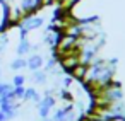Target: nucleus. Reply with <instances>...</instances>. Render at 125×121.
Wrapping results in <instances>:
<instances>
[{
  "mask_svg": "<svg viewBox=\"0 0 125 121\" xmlns=\"http://www.w3.org/2000/svg\"><path fill=\"white\" fill-rule=\"evenodd\" d=\"M115 68H116V63L113 60H94L93 63L87 65V70H86V77L82 80V84L89 89V92L113 82V75H115Z\"/></svg>",
  "mask_w": 125,
  "mask_h": 121,
  "instance_id": "f257e3e1",
  "label": "nucleus"
},
{
  "mask_svg": "<svg viewBox=\"0 0 125 121\" xmlns=\"http://www.w3.org/2000/svg\"><path fill=\"white\" fill-rule=\"evenodd\" d=\"M62 10L72 22H89V21L99 19L93 0H72Z\"/></svg>",
  "mask_w": 125,
  "mask_h": 121,
  "instance_id": "f03ea898",
  "label": "nucleus"
},
{
  "mask_svg": "<svg viewBox=\"0 0 125 121\" xmlns=\"http://www.w3.org/2000/svg\"><path fill=\"white\" fill-rule=\"evenodd\" d=\"M57 106V99L52 95V92H46L45 97H41V101L38 102V114L41 119H48L52 111L55 109Z\"/></svg>",
  "mask_w": 125,
  "mask_h": 121,
  "instance_id": "7ed1b4c3",
  "label": "nucleus"
},
{
  "mask_svg": "<svg viewBox=\"0 0 125 121\" xmlns=\"http://www.w3.org/2000/svg\"><path fill=\"white\" fill-rule=\"evenodd\" d=\"M10 27V19H9V7L4 0H0V33Z\"/></svg>",
  "mask_w": 125,
  "mask_h": 121,
  "instance_id": "20e7f679",
  "label": "nucleus"
},
{
  "mask_svg": "<svg viewBox=\"0 0 125 121\" xmlns=\"http://www.w3.org/2000/svg\"><path fill=\"white\" fill-rule=\"evenodd\" d=\"M26 61H28V68H29L31 72L41 70V68H43V65H45V58H43L40 53H33V55H29Z\"/></svg>",
  "mask_w": 125,
  "mask_h": 121,
  "instance_id": "39448f33",
  "label": "nucleus"
},
{
  "mask_svg": "<svg viewBox=\"0 0 125 121\" xmlns=\"http://www.w3.org/2000/svg\"><path fill=\"white\" fill-rule=\"evenodd\" d=\"M31 51H33V44H31L29 38H28V36L19 38V43H17V55H19V56H26V55H29Z\"/></svg>",
  "mask_w": 125,
  "mask_h": 121,
  "instance_id": "423d86ee",
  "label": "nucleus"
},
{
  "mask_svg": "<svg viewBox=\"0 0 125 121\" xmlns=\"http://www.w3.org/2000/svg\"><path fill=\"white\" fill-rule=\"evenodd\" d=\"M22 101H33V102H36V104H38V102L41 101V95L36 92V89H33V87H26Z\"/></svg>",
  "mask_w": 125,
  "mask_h": 121,
  "instance_id": "0eeeda50",
  "label": "nucleus"
},
{
  "mask_svg": "<svg viewBox=\"0 0 125 121\" xmlns=\"http://www.w3.org/2000/svg\"><path fill=\"white\" fill-rule=\"evenodd\" d=\"M26 67H28V61H26L24 56H17L16 60L10 61V68H12V70H22V68H26Z\"/></svg>",
  "mask_w": 125,
  "mask_h": 121,
  "instance_id": "6e6552de",
  "label": "nucleus"
},
{
  "mask_svg": "<svg viewBox=\"0 0 125 121\" xmlns=\"http://www.w3.org/2000/svg\"><path fill=\"white\" fill-rule=\"evenodd\" d=\"M46 78H48V73L45 70H36L33 72V80L36 84H46Z\"/></svg>",
  "mask_w": 125,
  "mask_h": 121,
  "instance_id": "1a4fd4ad",
  "label": "nucleus"
},
{
  "mask_svg": "<svg viewBox=\"0 0 125 121\" xmlns=\"http://www.w3.org/2000/svg\"><path fill=\"white\" fill-rule=\"evenodd\" d=\"M14 90V85L12 84H7V82H0V97H4L7 95L9 92Z\"/></svg>",
  "mask_w": 125,
  "mask_h": 121,
  "instance_id": "9d476101",
  "label": "nucleus"
},
{
  "mask_svg": "<svg viewBox=\"0 0 125 121\" xmlns=\"http://www.w3.org/2000/svg\"><path fill=\"white\" fill-rule=\"evenodd\" d=\"M26 84V77L24 75H14V78H12V85L14 87H21V85H24Z\"/></svg>",
  "mask_w": 125,
  "mask_h": 121,
  "instance_id": "9b49d317",
  "label": "nucleus"
},
{
  "mask_svg": "<svg viewBox=\"0 0 125 121\" xmlns=\"http://www.w3.org/2000/svg\"><path fill=\"white\" fill-rule=\"evenodd\" d=\"M24 90H26L24 85H21V87H14V95H16L17 101H22V97H24Z\"/></svg>",
  "mask_w": 125,
  "mask_h": 121,
  "instance_id": "f8f14e48",
  "label": "nucleus"
},
{
  "mask_svg": "<svg viewBox=\"0 0 125 121\" xmlns=\"http://www.w3.org/2000/svg\"><path fill=\"white\" fill-rule=\"evenodd\" d=\"M0 121H9V118L5 116V112H4L2 109H0Z\"/></svg>",
  "mask_w": 125,
  "mask_h": 121,
  "instance_id": "ddd939ff",
  "label": "nucleus"
},
{
  "mask_svg": "<svg viewBox=\"0 0 125 121\" xmlns=\"http://www.w3.org/2000/svg\"><path fill=\"white\" fill-rule=\"evenodd\" d=\"M110 121H125V116H116V118H113Z\"/></svg>",
  "mask_w": 125,
  "mask_h": 121,
  "instance_id": "4468645a",
  "label": "nucleus"
},
{
  "mask_svg": "<svg viewBox=\"0 0 125 121\" xmlns=\"http://www.w3.org/2000/svg\"><path fill=\"white\" fill-rule=\"evenodd\" d=\"M81 121H94V119H91V118H87V116H82V119Z\"/></svg>",
  "mask_w": 125,
  "mask_h": 121,
  "instance_id": "2eb2a0df",
  "label": "nucleus"
},
{
  "mask_svg": "<svg viewBox=\"0 0 125 121\" xmlns=\"http://www.w3.org/2000/svg\"><path fill=\"white\" fill-rule=\"evenodd\" d=\"M0 77H2V68H0Z\"/></svg>",
  "mask_w": 125,
  "mask_h": 121,
  "instance_id": "dca6fc26",
  "label": "nucleus"
}]
</instances>
